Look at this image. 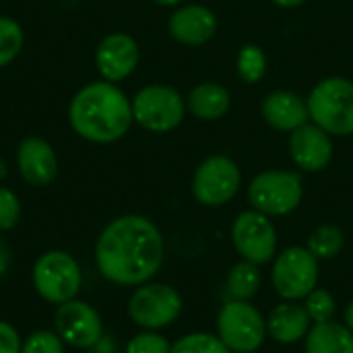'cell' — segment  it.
<instances>
[{"instance_id":"obj_1","label":"cell","mask_w":353,"mask_h":353,"mask_svg":"<svg viewBox=\"0 0 353 353\" xmlns=\"http://www.w3.org/2000/svg\"><path fill=\"white\" fill-rule=\"evenodd\" d=\"M165 256L159 228L143 215H122L110 221L95 244V265L103 279L124 288L151 281Z\"/></svg>"},{"instance_id":"obj_2","label":"cell","mask_w":353,"mask_h":353,"mask_svg":"<svg viewBox=\"0 0 353 353\" xmlns=\"http://www.w3.org/2000/svg\"><path fill=\"white\" fill-rule=\"evenodd\" d=\"M68 116L79 137L101 145L122 139L134 120L132 101L110 81L83 87L72 97Z\"/></svg>"},{"instance_id":"obj_3","label":"cell","mask_w":353,"mask_h":353,"mask_svg":"<svg viewBox=\"0 0 353 353\" xmlns=\"http://www.w3.org/2000/svg\"><path fill=\"white\" fill-rule=\"evenodd\" d=\"M310 120L335 137L353 134V81L329 77L314 85L308 99Z\"/></svg>"},{"instance_id":"obj_4","label":"cell","mask_w":353,"mask_h":353,"mask_svg":"<svg viewBox=\"0 0 353 353\" xmlns=\"http://www.w3.org/2000/svg\"><path fill=\"white\" fill-rule=\"evenodd\" d=\"M217 337L232 353H254L267 341V316L244 300H228L217 314Z\"/></svg>"},{"instance_id":"obj_5","label":"cell","mask_w":353,"mask_h":353,"mask_svg":"<svg viewBox=\"0 0 353 353\" xmlns=\"http://www.w3.org/2000/svg\"><path fill=\"white\" fill-rule=\"evenodd\" d=\"M319 259L306 246H290L273 259L271 283L285 302H304L319 288Z\"/></svg>"},{"instance_id":"obj_6","label":"cell","mask_w":353,"mask_h":353,"mask_svg":"<svg viewBox=\"0 0 353 353\" xmlns=\"http://www.w3.org/2000/svg\"><path fill=\"white\" fill-rule=\"evenodd\" d=\"M184 308L180 292L168 283L147 281L128 298V316L143 331H159L174 325Z\"/></svg>"},{"instance_id":"obj_7","label":"cell","mask_w":353,"mask_h":353,"mask_svg":"<svg viewBox=\"0 0 353 353\" xmlns=\"http://www.w3.org/2000/svg\"><path fill=\"white\" fill-rule=\"evenodd\" d=\"M304 196L302 176L296 172L269 170L254 176L248 184V203L254 211L269 217H283L294 213Z\"/></svg>"},{"instance_id":"obj_8","label":"cell","mask_w":353,"mask_h":353,"mask_svg":"<svg viewBox=\"0 0 353 353\" xmlns=\"http://www.w3.org/2000/svg\"><path fill=\"white\" fill-rule=\"evenodd\" d=\"M33 288L50 304H64L77 298L83 285V273L74 256L64 250L43 252L33 265Z\"/></svg>"},{"instance_id":"obj_9","label":"cell","mask_w":353,"mask_h":353,"mask_svg":"<svg viewBox=\"0 0 353 353\" xmlns=\"http://www.w3.org/2000/svg\"><path fill=\"white\" fill-rule=\"evenodd\" d=\"M186 114L184 97L168 85L143 87L132 99L134 120L151 132L174 130Z\"/></svg>"},{"instance_id":"obj_10","label":"cell","mask_w":353,"mask_h":353,"mask_svg":"<svg viewBox=\"0 0 353 353\" xmlns=\"http://www.w3.org/2000/svg\"><path fill=\"white\" fill-rule=\"evenodd\" d=\"M232 244L242 261L261 267L277 256V230L269 215L250 209L234 219Z\"/></svg>"},{"instance_id":"obj_11","label":"cell","mask_w":353,"mask_h":353,"mask_svg":"<svg viewBox=\"0 0 353 353\" xmlns=\"http://www.w3.org/2000/svg\"><path fill=\"white\" fill-rule=\"evenodd\" d=\"M242 174L228 155L207 157L192 176V196L205 207H221L240 190Z\"/></svg>"},{"instance_id":"obj_12","label":"cell","mask_w":353,"mask_h":353,"mask_svg":"<svg viewBox=\"0 0 353 353\" xmlns=\"http://www.w3.org/2000/svg\"><path fill=\"white\" fill-rule=\"evenodd\" d=\"M58 337L77 350H93L103 337V323L99 312L81 300H70L58 306L54 314Z\"/></svg>"},{"instance_id":"obj_13","label":"cell","mask_w":353,"mask_h":353,"mask_svg":"<svg viewBox=\"0 0 353 353\" xmlns=\"http://www.w3.org/2000/svg\"><path fill=\"white\" fill-rule=\"evenodd\" d=\"M290 155L302 172H321L333 159V141L316 124H304L290 137Z\"/></svg>"},{"instance_id":"obj_14","label":"cell","mask_w":353,"mask_h":353,"mask_svg":"<svg viewBox=\"0 0 353 353\" xmlns=\"http://www.w3.org/2000/svg\"><path fill=\"white\" fill-rule=\"evenodd\" d=\"M139 46L126 33H110L105 35L95 52L97 68L101 77L110 83L126 79L139 64Z\"/></svg>"},{"instance_id":"obj_15","label":"cell","mask_w":353,"mask_h":353,"mask_svg":"<svg viewBox=\"0 0 353 353\" xmlns=\"http://www.w3.org/2000/svg\"><path fill=\"white\" fill-rule=\"evenodd\" d=\"M17 165L31 186H48L58 174V159L52 145L37 137H27L17 151Z\"/></svg>"},{"instance_id":"obj_16","label":"cell","mask_w":353,"mask_h":353,"mask_svg":"<svg viewBox=\"0 0 353 353\" xmlns=\"http://www.w3.org/2000/svg\"><path fill=\"white\" fill-rule=\"evenodd\" d=\"M170 35L184 46H203L217 31V17L201 4L178 8L170 19Z\"/></svg>"},{"instance_id":"obj_17","label":"cell","mask_w":353,"mask_h":353,"mask_svg":"<svg viewBox=\"0 0 353 353\" xmlns=\"http://www.w3.org/2000/svg\"><path fill=\"white\" fill-rule=\"evenodd\" d=\"M312 321L302 302H281L267 314V333L279 345H294L306 339Z\"/></svg>"},{"instance_id":"obj_18","label":"cell","mask_w":353,"mask_h":353,"mask_svg":"<svg viewBox=\"0 0 353 353\" xmlns=\"http://www.w3.org/2000/svg\"><path fill=\"white\" fill-rule=\"evenodd\" d=\"M263 118L269 126L294 132L296 128L304 126L310 118L308 103L294 91H273L263 101Z\"/></svg>"},{"instance_id":"obj_19","label":"cell","mask_w":353,"mask_h":353,"mask_svg":"<svg viewBox=\"0 0 353 353\" xmlns=\"http://www.w3.org/2000/svg\"><path fill=\"white\" fill-rule=\"evenodd\" d=\"M306 353H353V333L337 321L314 323L304 339Z\"/></svg>"},{"instance_id":"obj_20","label":"cell","mask_w":353,"mask_h":353,"mask_svg":"<svg viewBox=\"0 0 353 353\" xmlns=\"http://www.w3.org/2000/svg\"><path fill=\"white\" fill-rule=\"evenodd\" d=\"M230 91L219 83H201L188 93V110L199 120H219L230 110Z\"/></svg>"},{"instance_id":"obj_21","label":"cell","mask_w":353,"mask_h":353,"mask_svg":"<svg viewBox=\"0 0 353 353\" xmlns=\"http://www.w3.org/2000/svg\"><path fill=\"white\" fill-rule=\"evenodd\" d=\"M263 285V273L261 267L248 261L236 263L228 277H225V294L230 300H244L250 302Z\"/></svg>"},{"instance_id":"obj_22","label":"cell","mask_w":353,"mask_h":353,"mask_svg":"<svg viewBox=\"0 0 353 353\" xmlns=\"http://www.w3.org/2000/svg\"><path fill=\"white\" fill-rule=\"evenodd\" d=\"M345 246V236L343 230L335 223H325L319 225L306 242V248L319 259V261H333L335 256L341 254Z\"/></svg>"},{"instance_id":"obj_23","label":"cell","mask_w":353,"mask_h":353,"mask_svg":"<svg viewBox=\"0 0 353 353\" xmlns=\"http://www.w3.org/2000/svg\"><path fill=\"white\" fill-rule=\"evenodd\" d=\"M236 68H238V74L244 83L254 85L267 72V56L259 46L248 43L240 50L238 60H236Z\"/></svg>"},{"instance_id":"obj_24","label":"cell","mask_w":353,"mask_h":353,"mask_svg":"<svg viewBox=\"0 0 353 353\" xmlns=\"http://www.w3.org/2000/svg\"><path fill=\"white\" fill-rule=\"evenodd\" d=\"M170 353H232L228 345L213 333H188L180 337L176 343H172Z\"/></svg>"},{"instance_id":"obj_25","label":"cell","mask_w":353,"mask_h":353,"mask_svg":"<svg viewBox=\"0 0 353 353\" xmlns=\"http://www.w3.org/2000/svg\"><path fill=\"white\" fill-rule=\"evenodd\" d=\"M23 48V29L17 21L0 17V68L10 64Z\"/></svg>"},{"instance_id":"obj_26","label":"cell","mask_w":353,"mask_h":353,"mask_svg":"<svg viewBox=\"0 0 353 353\" xmlns=\"http://www.w3.org/2000/svg\"><path fill=\"white\" fill-rule=\"evenodd\" d=\"M304 308H306L312 325L314 323H327V321H333V316L337 312V302H335V296L329 290L316 288L306 296Z\"/></svg>"},{"instance_id":"obj_27","label":"cell","mask_w":353,"mask_h":353,"mask_svg":"<svg viewBox=\"0 0 353 353\" xmlns=\"http://www.w3.org/2000/svg\"><path fill=\"white\" fill-rule=\"evenodd\" d=\"M21 353H64V341L56 331H33L21 345Z\"/></svg>"},{"instance_id":"obj_28","label":"cell","mask_w":353,"mask_h":353,"mask_svg":"<svg viewBox=\"0 0 353 353\" xmlns=\"http://www.w3.org/2000/svg\"><path fill=\"white\" fill-rule=\"evenodd\" d=\"M172 352V343L159 335L157 331H143L139 335H134L128 345L126 353H170Z\"/></svg>"},{"instance_id":"obj_29","label":"cell","mask_w":353,"mask_h":353,"mask_svg":"<svg viewBox=\"0 0 353 353\" xmlns=\"http://www.w3.org/2000/svg\"><path fill=\"white\" fill-rule=\"evenodd\" d=\"M21 203L10 188L0 186V232H8L19 223Z\"/></svg>"},{"instance_id":"obj_30","label":"cell","mask_w":353,"mask_h":353,"mask_svg":"<svg viewBox=\"0 0 353 353\" xmlns=\"http://www.w3.org/2000/svg\"><path fill=\"white\" fill-rule=\"evenodd\" d=\"M21 337L17 329L4 321H0V353H21Z\"/></svg>"},{"instance_id":"obj_31","label":"cell","mask_w":353,"mask_h":353,"mask_svg":"<svg viewBox=\"0 0 353 353\" xmlns=\"http://www.w3.org/2000/svg\"><path fill=\"white\" fill-rule=\"evenodd\" d=\"M8 265H10V250H8L6 242L0 238V279H2L4 273L8 271Z\"/></svg>"},{"instance_id":"obj_32","label":"cell","mask_w":353,"mask_h":353,"mask_svg":"<svg viewBox=\"0 0 353 353\" xmlns=\"http://www.w3.org/2000/svg\"><path fill=\"white\" fill-rule=\"evenodd\" d=\"M93 352L95 353H116V345H114V341L110 339V337H101L99 341H97V345L93 347Z\"/></svg>"},{"instance_id":"obj_33","label":"cell","mask_w":353,"mask_h":353,"mask_svg":"<svg viewBox=\"0 0 353 353\" xmlns=\"http://www.w3.org/2000/svg\"><path fill=\"white\" fill-rule=\"evenodd\" d=\"M343 325L353 333V300L347 302V306H345V310H343Z\"/></svg>"},{"instance_id":"obj_34","label":"cell","mask_w":353,"mask_h":353,"mask_svg":"<svg viewBox=\"0 0 353 353\" xmlns=\"http://www.w3.org/2000/svg\"><path fill=\"white\" fill-rule=\"evenodd\" d=\"M277 6H283V8H294V6H300L304 4L306 0H273Z\"/></svg>"},{"instance_id":"obj_35","label":"cell","mask_w":353,"mask_h":353,"mask_svg":"<svg viewBox=\"0 0 353 353\" xmlns=\"http://www.w3.org/2000/svg\"><path fill=\"white\" fill-rule=\"evenodd\" d=\"M157 4H161V6H176V4H180L182 0H155Z\"/></svg>"},{"instance_id":"obj_36","label":"cell","mask_w":353,"mask_h":353,"mask_svg":"<svg viewBox=\"0 0 353 353\" xmlns=\"http://www.w3.org/2000/svg\"><path fill=\"white\" fill-rule=\"evenodd\" d=\"M4 176H6V165H4V161L0 159V180H2Z\"/></svg>"},{"instance_id":"obj_37","label":"cell","mask_w":353,"mask_h":353,"mask_svg":"<svg viewBox=\"0 0 353 353\" xmlns=\"http://www.w3.org/2000/svg\"><path fill=\"white\" fill-rule=\"evenodd\" d=\"M87 353H95V352H87Z\"/></svg>"}]
</instances>
